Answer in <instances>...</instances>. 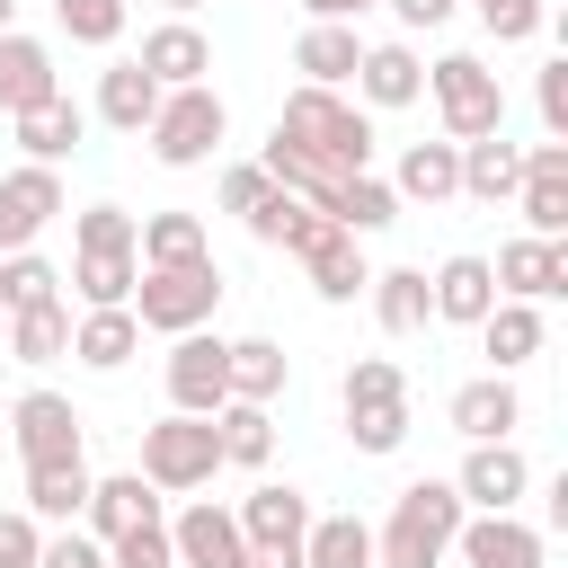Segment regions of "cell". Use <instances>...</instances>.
<instances>
[{
    "label": "cell",
    "instance_id": "d590c367",
    "mask_svg": "<svg viewBox=\"0 0 568 568\" xmlns=\"http://www.w3.org/2000/svg\"><path fill=\"white\" fill-rule=\"evenodd\" d=\"M213 435H222V462H231V470H266V453H275L266 399H222V408H213Z\"/></svg>",
    "mask_w": 568,
    "mask_h": 568
},
{
    "label": "cell",
    "instance_id": "52a82bcc",
    "mask_svg": "<svg viewBox=\"0 0 568 568\" xmlns=\"http://www.w3.org/2000/svg\"><path fill=\"white\" fill-rule=\"evenodd\" d=\"M231 399V337H204V328H186L178 346H169V408H186V417H213Z\"/></svg>",
    "mask_w": 568,
    "mask_h": 568
},
{
    "label": "cell",
    "instance_id": "484cf974",
    "mask_svg": "<svg viewBox=\"0 0 568 568\" xmlns=\"http://www.w3.org/2000/svg\"><path fill=\"white\" fill-rule=\"evenodd\" d=\"M337 231H355V240H373V231H390L399 222V195H390V178H373V169H355V178H337L328 186V204H320Z\"/></svg>",
    "mask_w": 568,
    "mask_h": 568
},
{
    "label": "cell",
    "instance_id": "ee69618b",
    "mask_svg": "<svg viewBox=\"0 0 568 568\" xmlns=\"http://www.w3.org/2000/svg\"><path fill=\"white\" fill-rule=\"evenodd\" d=\"M346 435H355V453H399L408 444V399L399 408H346Z\"/></svg>",
    "mask_w": 568,
    "mask_h": 568
},
{
    "label": "cell",
    "instance_id": "e575fe53",
    "mask_svg": "<svg viewBox=\"0 0 568 568\" xmlns=\"http://www.w3.org/2000/svg\"><path fill=\"white\" fill-rule=\"evenodd\" d=\"M0 355H18V364H62V355H71V302L9 311V337H0Z\"/></svg>",
    "mask_w": 568,
    "mask_h": 568
},
{
    "label": "cell",
    "instance_id": "816d5d0a",
    "mask_svg": "<svg viewBox=\"0 0 568 568\" xmlns=\"http://www.w3.org/2000/svg\"><path fill=\"white\" fill-rule=\"evenodd\" d=\"M453 9H462V0H390V18H399V27H444Z\"/></svg>",
    "mask_w": 568,
    "mask_h": 568
},
{
    "label": "cell",
    "instance_id": "1f68e13d",
    "mask_svg": "<svg viewBox=\"0 0 568 568\" xmlns=\"http://www.w3.org/2000/svg\"><path fill=\"white\" fill-rule=\"evenodd\" d=\"M151 106H160V80H151L142 62H106V71H98V124L142 133V124H151Z\"/></svg>",
    "mask_w": 568,
    "mask_h": 568
},
{
    "label": "cell",
    "instance_id": "f35d334b",
    "mask_svg": "<svg viewBox=\"0 0 568 568\" xmlns=\"http://www.w3.org/2000/svg\"><path fill=\"white\" fill-rule=\"evenodd\" d=\"M293 382V355L275 337H231V399H275Z\"/></svg>",
    "mask_w": 568,
    "mask_h": 568
},
{
    "label": "cell",
    "instance_id": "ba28073f",
    "mask_svg": "<svg viewBox=\"0 0 568 568\" xmlns=\"http://www.w3.org/2000/svg\"><path fill=\"white\" fill-rule=\"evenodd\" d=\"M515 204H524V231L532 240H568V142H532L524 151Z\"/></svg>",
    "mask_w": 568,
    "mask_h": 568
},
{
    "label": "cell",
    "instance_id": "f546056e",
    "mask_svg": "<svg viewBox=\"0 0 568 568\" xmlns=\"http://www.w3.org/2000/svg\"><path fill=\"white\" fill-rule=\"evenodd\" d=\"M479 355L497 364V373H515V364H532L541 355V311L532 302H488V320H479Z\"/></svg>",
    "mask_w": 568,
    "mask_h": 568
},
{
    "label": "cell",
    "instance_id": "cb8c5ba5",
    "mask_svg": "<svg viewBox=\"0 0 568 568\" xmlns=\"http://www.w3.org/2000/svg\"><path fill=\"white\" fill-rule=\"evenodd\" d=\"M71 355L89 364V373H124L133 355H142V320L115 302V311H80L71 320Z\"/></svg>",
    "mask_w": 568,
    "mask_h": 568
},
{
    "label": "cell",
    "instance_id": "7c38bea8",
    "mask_svg": "<svg viewBox=\"0 0 568 568\" xmlns=\"http://www.w3.org/2000/svg\"><path fill=\"white\" fill-rule=\"evenodd\" d=\"M62 213V178L44 169V160H27V169H9L0 178V257L9 248H36V231Z\"/></svg>",
    "mask_w": 568,
    "mask_h": 568
},
{
    "label": "cell",
    "instance_id": "5bb4252c",
    "mask_svg": "<svg viewBox=\"0 0 568 568\" xmlns=\"http://www.w3.org/2000/svg\"><path fill=\"white\" fill-rule=\"evenodd\" d=\"M488 275H497L506 302H550V293H568V240H532V231H524V240L497 248Z\"/></svg>",
    "mask_w": 568,
    "mask_h": 568
},
{
    "label": "cell",
    "instance_id": "d6986e66",
    "mask_svg": "<svg viewBox=\"0 0 568 568\" xmlns=\"http://www.w3.org/2000/svg\"><path fill=\"white\" fill-rule=\"evenodd\" d=\"M444 417H453V435L497 444V435H515V426H524V399H515V382H506V373H479V382H462V390L444 399Z\"/></svg>",
    "mask_w": 568,
    "mask_h": 568
},
{
    "label": "cell",
    "instance_id": "30bf717a",
    "mask_svg": "<svg viewBox=\"0 0 568 568\" xmlns=\"http://www.w3.org/2000/svg\"><path fill=\"white\" fill-rule=\"evenodd\" d=\"M9 444H18V462H62V453H80V408L62 390H27V399H9Z\"/></svg>",
    "mask_w": 568,
    "mask_h": 568
},
{
    "label": "cell",
    "instance_id": "db71d44e",
    "mask_svg": "<svg viewBox=\"0 0 568 568\" xmlns=\"http://www.w3.org/2000/svg\"><path fill=\"white\" fill-rule=\"evenodd\" d=\"M160 9H169V18H186V9H204V0H160Z\"/></svg>",
    "mask_w": 568,
    "mask_h": 568
},
{
    "label": "cell",
    "instance_id": "60d3db41",
    "mask_svg": "<svg viewBox=\"0 0 568 568\" xmlns=\"http://www.w3.org/2000/svg\"><path fill=\"white\" fill-rule=\"evenodd\" d=\"M337 399H346V408H399V399H408V373H399L390 355H355L346 382H337Z\"/></svg>",
    "mask_w": 568,
    "mask_h": 568
},
{
    "label": "cell",
    "instance_id": "9f6ffc18",
    "mask_svg": "<svg viewBox=\"0 0 568 568\" xmlns=\"http://www.w3.org/2000/svg\"><path fill=\"white\" fill-rule=\"evenodd\" d=\"M0 444H9V408H0Z\"/></svg>",
    "mask_w": 568,
    "mask_h": 568
},
{
    "label": "cell",
    "instance_id": "277c9868",
    "mask_svg": "<svg viewBox=\"0 0 568 568\" xmlns=\"http://www.w3.org/2000/svg\"><path fill=\"white\" fill-rule=\"evenodd\" d=\"M213 302H222V266L213 257H186V266H142V284H133L124 311L142 328H160V337H186V328L213 320Z\"/></svg>",
    "mask_w": 568,
    "mask_h": 568
},
{
    "label": "cell",
    "instance_id": "b9f144b4",
    "mask_svg": "<svg viewBox=\"0 0 568 568\" xmlns=\"http://www.w3.org/2000/svg\"><path fill=\"white\" fill-rule=\"evenodd\" d=\"M106 568H178V550H169V524H160V515H142V524L106 532Z\"/></svg>",
    "mask_w": 568,
    "mask_h": 568
},
{
    "label": "cell",
    "instance_id": "c3c4849f",
    "mask_svg": "<svg viewBox=\"0 0 568 568\" xmlns=\"http://www.w3.org/2000/svg\"><path fill=\"white\" fill-rule=\"evenodd\" d=\"M532 98H541V124H550V142H568V53H559V62H541Z\"/></svg>",
    "mask_w": 568,
    "mask_h": 568
},
{
    "label": "cell",
    "instance_id": "ac0fdd59",
    "mask_svg": "<svg viewBox=\"0 0 568 568\" xmlns=\"http://www.w3.org/2000/svg\"><path fill=\"white\" fill-rule=\"evenodd\" d=\"M426 98V62H417V44H364V62H355V106H417Z\"/></svg>",
    "mask_w": 568,
    "mask_h": 568
},
{
    "label": "cell",
    "instance_id": "8d00e7d4",
    "mask_svg": "<svg viewBox=\"0 0 568 568\" xmlns=\"http://www.w3.org/2000/svg\"><path fill=\"white\" fill-rule=\"evenodd\" d=\"M133 257L142 266H186V257H213V240H204L195 213H142L133 222Z\"/></svg>",
    "mask_w": 568,
    "mask_h": 568
},
{
    "label": "cell",
    "instance_id": "e0dca14e",
    "mask_svg": "<svg viewBox=\"0 0 568 568\" xmlns=\"http://www.w3.org/2000/svg\"><path fill=\"white\" fill-rule=\"evenodd\" d=\"M355 62H364L355 18H311V27L293 36V71H302L311 89H346V80H355Z\"/></svg>",
    "mask_w": 568,
    "mask_h": 568
},
{
    "label": "cell",
    "instance_id": "f5cc1de1",
    "mask_svg": "<svg viewBox=\"0 0 568 568\" xmlns=\"http://www.w3.org/2000/svg\"><path fill=\"white\" fill-rule=\"evenodd\" d=\"M311 18H364V9H382V0H302Z\"/></svg>",
    "mask_w": 568,
    "mask_h": 568
},
{
    "label": "cell",
    "instance_id": "7dc6e473",
    "mask_svg": "<svg viewBox=\"0 0 568 568\" xmlns=\"http://www.w3.org/2000/svg\"><path fill=\"white\" fill-rule=\"evenodd\" d=\"M71 240H80V248H133V213H124V204H89V213L71 222Z\"/></svg>",
    "mask_w": 568,
    "mask_h": 568
},
{
    "label": "cell",
    "instance_id": "681fc988",
    "mask_svg": "<svg viewBox=\"0 0 568 568\" xmlns=\"http://www.w3.org/2000/svg\"><path fill=\"white\" fill-rule=\"evenodd\" d=\"M36 541H44V524L27 506H9L0 515V568H36Z\"/></svg>",
    "mask_w": 568,
    "mask_h": 568
},
{
    "label": "cell",
    "instance_id": "4fadbf2b",
    "mask_svg": "<svg viewBox=\"0 0 568 568\" xmlns=\"http://www.w3.org/2000/svg\"><path fill=\"white\" fill-rule=\"evenodd\" d=\"M293 257H302V275H311V293H320V302H355V293L373 284L364 240H355V231H337V222H320V231H311Z\"/></svg>",
    "mask_w": 568,
    "mask_h": 568
},
{
    "label": "cell",
    "instance_id": "3957f363",
    "mask_svg": "<svg viewBox=\"0 0 568 568\" xmlns=\"http://www.w3.org/2000/svg\"><path fill=\"white\" fill-rule=\"evenodd\" d=\"M222 133H231V106L213 98V80L160 89V106H151V124H142V142H151L160 169H204V160L222 151Z\"/></svg>",
    "mask_w": 568,
    "mask_h": 568
},
{
    "label": "cell",
    "instance_id": "bcb514c9",
    "mask_svg": "<svg viewBox=\"0 0 568 568\" xmlns=\"http://www.w3.org/2000/svg\"><path fill=\"white\" fill-rule=\"evenodd\" d=\"M479 27H488L497 44H524V36H541V27H550V9H541V0H488V9H479Z\"/></svg>",
    "mask_w": 568,
    "mask_h": 568
},
{
    "label": "cell",
    "instance_id": "6da1fadb",
    "mask_svg": "<svg viewBox=\"0 0 568 568\" xmlns=\"http://www.w3.org/2000/svg\"><path fill=\"white\" fill-rule=\"evenodd\" d=\"M462 488L453 479H408L390 497V524L373 532V568H444L453 532H462Z\"/></svg>",
    "mask_w": 568,
    "mask_h": 568
},
{
    "label": "cell",
    "instance_id": "74e56055",
    "mask_svg": "<svg viewBox=\"0 0 568 568\" xmlns=\"http://www.w3.org/2000/svg\"><path fill=\"white\" fill-rule=\"evenodd\" d=\"M302 568H373V524H355V515H311Z\"/></svg>",
    "mask_w": 568,
    "mask_h": 568
},
{
    "label": "cell",
    "instance_id": "d4e9b609",
    "mask_svg": "<svg viewBox=\"0 0 568 568\" xmlns=\"http://www.w3.org/2000/svg\"><path fill=\"white\" fill-rule=\"evenodd\" d=\"M89 462L80 453H62V462H27V515L36 524H80V506H89Z\"/></svg>",
    "mask_w": 568,
    "mask_h": 568
},
{
    "label": "cell",
    "instance_id": "f1b7e54d",
    "mask_svg": "<svg viewBox=\"0 0 568 568\" xmlns=\"http://www.w3.org/2000/svg\"><path fill=\"white\" fill-rule=\"evenodd\" d=\"M364 293H373V320H382V337H417V328L435 320V302H426V266H382Z\"/></svg>",
    "mask_w": 568,
    "mask_h": 568
},
{
    "label": "cell",
    "instance_id": "83f0119b",
    "mask_svg": "<svg viewBox=\"0 0 568 568\" xmlns=\"http://www.w3.org/2000/svg\"><path fill=\"white\" fill-rule=\"evenodd\" d=\"M240 222H248V240H257V248H302V240H311L328 213H320L311 195H293V186H266V195H257Z\"/></svg>",
    "mask_w": 568,
    "mask_h": 568
},
{
    "label": "cell",
    "instance_id": "ffe728a7",
    "mask_svg": "<svg viewBox=\"0 0 568 568\" xmlns=\"http://www.w3.org/2000/svg\"><path fill=\"white\" fill-rule=\"evenodd\" d=\"M426 302H435V320H453V328H479L488 320V302H497V275H488V257H444L435 275H426Z\"/></svg>",
    "mask_w": 568,
    "mask_h": 568
},
{
    "label": "cell",
    "instance_id": "7bdbcfd3",
    "mask_svg": "<svg viewBox=\"0 0 568 568\" xmlns=\"http://www.w3.org/2000/svg\"><path fill=\"white\" fill-rule=\"evenodd\" d=\"M53 18H62L71 44H115L124 36V0H53Z\"/></svg>",
    "mask_w": 568,
    "mask_h": 568
},
{
    "label": "cell",
    "instance_id": "f907efd6",
    "mask_svg": "<svg viewBox=\"0 0 568 568\" xmlns=\"http://www.w3.org/2000/svg\"><path fill=\"white\" fill-rule=\"evenodd\" d=\"M266 186H275V178H266V169H257V160H240V169H231V178H222V213H248V204H257V195H266Z\"/></svg>",
    "mask_w": 568,
    "mask_h": 568
},
{
    "label": "cell",
    "instance_id": "8fae6325",
    "mask_svg": "<svg viewBox=\"0 0 568 568\" xmlns=\"http://www.w3.org/2000/svg\"><path fill=\"white\" fill-rule=\"evenodd\" d=\"M169 550H178V568H248L240 515H231V506H213V497H195V506L169 524Z\"/></svg>",
    "mask_w": 568,
    "mask_h": 568
},
{
    "label": "cell",
    "instance_id": "11a10c76",
    "mask_svg": "<svg viewBox=\"0 0 568 568\" xmlns=\"http://www.w3.org/2000/svg\"><path fill=\"white\" fill-rule=\"evenodd\" d=\"M9 18H18V0H0V36H9Z\"/></svg>",
    "mask_w": 568,
    "mask_h": 568
},
{
    "label": "cell",
    "instance_id": "f6af8a7d",
    "mask_svg": "<svg viewBox=\"0 0 568 568\" xmlns=\"http://www.w3.org/2000/svg\"><path fill=\"white\" fill-rule=\"evenodd\" d=\"M36 568H106V541H98V532H80V524H62V532H44V541H36Z\"/></svg>",
    "mask_w": 568,
    "mask_h": 568
},
{
    "label": "cell",
    "instance_id": "4316f807",
    "mask_svg": "<svg viewBox=\"0 0 568 568\" xmlns=\"http://www.w3.org/2000/svg\"><path fill=\"white\" fill-rule=\"evenodd\" d=\"M515 178H524V151L506 142V124L479 133V142H462V195H470V204H506Z\"/></svg>",
    "mask_w": 568,
    "mask_h": 568
},
{
    "label": "cell",
    "instance_id": "836d02e7",
    "mask_svg": "<svg viewBox=\"0 0 568 568\" xmlns=\"http://www.w3.org/2000/svg\"><path fill=\"white\" fill-rule=\"evenodd\" d=\"M133 284H142V257H133V248H80V257H71V293H80L89 311L133 302Z\"/></svg>",
    "mask_w": 568,
    "mask_h": 568
},
{
    "label": "cell",
    "instance_id": "2e32d148",
    "mask_svg": "<svg viewBox=\"0 0 568 568\" xmlns=\"http://www.w3.org/2000/svg\"><path fill=\"white\" fill-rule=\"evenodd\" d=\"M231 515H240V541H248V550H293V541L311 532V497H302V488H275V479H257Z\"/></svg>",
    "mask_w": 568,
    "mask_h": 568
},
{
    "label": "cell",
    "instance_id": "603a6c76",
    "mask_svg": "<svg viewBox=\"0 0 568 568\" xmlns=\"http://www.w3.org/2000/svg\"><path fill=\"white\" fill-rule=\"evenodd\" d=\"M390 195H399V204H453V195H462V142H408Z\"/></svg>",
    "mask_w": 568,
    "mask_h": 568
},
{
    "label": "cell",
    "instance_id": "7a4b0ae2",
    "mask_svg": "<svg viewBox=\"0 0 568 568\" xmlns=\"http://www.w3.org/2000/svg\"><path fill=\"white\" fill-rule=\"evenodd\" d=\"M275 133L284 142H302L320 169H337V178H355V169H373V115L355 106V98H337V89H293L284 98V115H275Z\"/></svg>",
    "mask_w": 568,
    "mask_h": 568
},
{
    "label": "cell",
    "instance_id": "5b68a950",
    "mask_svg": "<svg viewBox=\"0 0 568 568\" xmlns=\"http://www.w3.org/2000/svg\"><path fill=\"white\" fill-rule=\"evenodd\" d=\"M213 470H222V435H213V417H186V408H169L160 426H142V479H151L160 497L213 488Z\"/></svg>",
    "mask_w": 568,
    "mask_h": 568
},
{
    "label": "cell",
    "instance_id": "9a60e30c",
    "mask_svg": "<svg viewBox=\"0 0 568 568\" xmlns=\"http://www.w3.org/2000/svg\"><path fill=\"white\" fill-rule=\"evenodd\" d=\"M453 550H462V568H541V532L515 506L506 515H462Z\"/></svg>",
    "mask_w": 568,
    "mask_h": 568
},
{
    "label": "cell",
    "instance_id": "ab89813d",
    "mask_svg": "<svg viewBox=\"0 0 568 568\" xmlns=\"http://www.w3.org/2000/svg\"><path fill=\"white\" fill-rule=\"evenodd\" d=\"M36 302H62V266H44L36 248H9L0 257V320L9 311H36Z\"/></svg>",
    "mask_w": 568,
    "mask_h": 568
},
{
    "label": "cell",
    "instance_id": "9c48e42d",
    "mask_svg": "<svg viewBox=\"0 0 568 568\" xmlns=\"http://www.w3.org/2000/svg\"><path fill=\"white\" fill-rule=\"evenodd\" d=\"M453 488H462V506H479V515H506V506L532 488V462L515 453V435H497V444H470V453H462Z\"/></svg>",
    "mask_w": 568,
    "mask_h": 568
},
{
    "label": "cell",
    "instance_id": "8992f818",
    "mask_svg": "<svg viewBox=\"0 0 568 568\" xmlns=\"http://www.w3.org/2000/svg\"><path fill=\"white\" fill-rule=\"evenodd\" d=\"M426 98H435V115H444V142H479V133L506 124V89H497V71H488L479 53H444V62L426 71Z\"/></svg>",
    "mask_w": 568,
    "mask_h": 568
},
{
    "label": "cell",
    "instance_id": "7402d4cb",
    "mask_svg": "<svg viewBox=\"0 0 568 568\" xmlns=\"http://www.w3.org/2000/svg\"><path fill=\"white\" fill-rule=\"evenodd\" d=\"M160 89H186V80H204L213 71V44H204V27H186V18H169V27H151L142 36V53H133Z\"/></svg>",
    "mask_w": 568,
    "mask_h": 568
},
{
    "label": "cell",
    "instance_id": "6f0895ef",
    "mask_svg": "<svg viewBox=\"0 0 568 568\" xmlns=\"http://www.w3.org/2000/svg\"><path fill=\"white\" fill-rule=\"evenodd\" d=\"M0 337H9V320H0Z\"/></svg>",
    "mask_w": 568,
    "mask_h": 568
},
{
    "label": "cell",
    "instance_id": "44dd1931",
    "mask_svg": "<svg viewBox=\"0 0 568 568\" xmlns=\"http://www.w3.org/2000/svg\"><path fill=\"white\" fill-rule=\"evenodd\" d=\"M44 98H62V80H53V53L36 44V36H0V115H27V106H44Z\"/></svg>",
    "mask_w": 568,
    "mask_h": 568
},
{
    "label": "cell",
    "instance_id": "4dcf8cb0",
    "mask_svg": "<svg viewBox=\"0 0 568 568\" xmlns=\"http://www.w3.org/2000/svg\"><path fill=\"white\" fill-rule=\"evenodd\" d=\"M142 515H160V488L142 479V470H115V479H89V506H80V524L106 541V532H124V524H142Z\"/></svg>",
    "mask_w": 568,
    "mask_h": 568
},
{
    "label": "cell",
    "instance_id": "d6a6232c",
    "mask_svg": "<svg viewBox=\"0 0 568 568\" xmlns=\"http://www.w3.org/2000/svg\"><path fill=\"white\" fill-rule=\"evenodd\" d=\"M9 124H18V151H27V160H44V169H53V160H71V151H80V133H89V115H80L71 98H44V106H27V115H9Z\"/></svg>",
    "mask_w": 568,
    "mask_h": 568
}]
</instances>
